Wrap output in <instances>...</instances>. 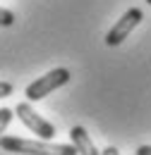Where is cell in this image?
Segmentation results:
<instances>
[{"label": "cell", "instance_id": "cell-1", "mask_svg": "<svg viewBox=\"0 0 151 155\" xmlns=\"http://www.w3.org/2000/svg\"><path fill=\"white\" fill-rule=\"evenodd\" d=\"M0 148L7 153L19 155H79L77 148L70 143H51V141H31L19 136H0Z\"/></svg>", "mask_w": 151, "mask_h": 155}, {"label": "cell", "instance_id": "cell-2", "mask_svg": "<svg viewBox=\"0 0 151 155\" xmlns=\"http://www.w3.org/2000/svg\"><path fill=\"white\" fill-rule=\"evenodd\" d=\"M67 81H70V69H65V67H58V69H51L48 74L38 77L36 81H31V84L26 86L24 96H26V100H29V103H38L41 98L51 96L55 88L65 86Z\"/></svg>", "mask_w": 151, "mask_h": 155}, {"label": "cell", "instance_id": "cell-3", "mask_svg": "<svg viewBox=\"0 0 151 155\" xmlns=\"http://www.w3.org/2000/svg\"><path fill=\"white\" fill-rule=\"evenodd\" d=\"M15 115L19 117V122H22L31 134H38V138H43V141L55 138V127H53L48 119H43V117L38 115L36 110L31 107V103H19L17 107H15Z\"/></svg>", "mask_w": 151, "mask_h": 155}, {"label": "cell", "instance_id": "cell-4", "mask_svg": "<svg viewBox=\"0 0 151 155\" xmlns=\"http://www.w3.org/2000/svg\"><path fill=\"white\" fill-rule=\"evenodd\" d=\"M144 19V15H142V10L139 7H132V10H127L120 19L115 21V26L106 34V43L111 45V48H115V45H120L122 41L127 38L130 34L134 31V26L139 24V21Z\"/></svg>", "mask_w": 151, "mask_h": 155}, {"label": "cell", "instance_id": "cell-5", "mask_svg": "<svg viewBox=\"0 0 151 155\" xmlns=\"http://www.w3.org/2000/svg\"><path fill=\"white\" fill-rule=\"evenodd\" d=\"M70 138H72V146L77 148L79 155H101L96 150L94 141H91V136L86 134L84 127H72V129H70Z\"/></svg>", "mask_w": 151, "mask_h": 155}, {"label": "cell", "instance_id": "cell-6", "mask_svg": "<svg viewBox=\"0 0 151 155\" xmlns=\"http://www.w3.org/2000/svg\"><path fill=\"white\" fill-rule=\"evenodd\" d=\"M12 115H15V110H7V107H0V136H2V131L7 129V124L12 122Z\"/></svg>", "mask_w": 151, "mask_h": 155}, {"label": "cell", "instance_id": "cell-7", "mask_svg": "<svg viewBox=\"0 0 151 155\" xmlns=\"http://www.w3.org/2000/svg\"><path fill=\"white\" fill-rule=\"evenodd\" d=\"M15 24V15L5 7H0V26H12Z\"/></svg>", "mask_w": 151, "mask_h": 155}, {"label": "cell", "instance_id": "cell-8", "mask_svg": "<svg viewBox=\"0 0 151 155\" xmlns=\"http://www.w3.org/2000/svg\"><path fill=\"white\" fill-rule=\"evenodd\" d=\"M12 93V84L10 81H0V98H7Z\"/></svg>", "mask_w": 151, "mask_h": 155}, {"label": "cell", "instance_id": "cell-9", "mask_svg": "<svg viewBox=\"0 0 151 155\" xmlns=\"http://www.w3.org/2000/svg\"><path fill=\"white\" fill-rule=\"evenodd\" d=\"M101 155H120V150H118L115 146H108L106 150H101Z\"/></svg>", "mask_w": 151, "mask_h": 155}, {"label": "cell", "instance_id": "cell-10", "mask_svg": "<svg viewBox=\"0 0 151 155\" xmlns=\"http://www.w3.org/2000/svg\"><path fill=\"white\" fill-rule=\"evenodd\" d=\"M137 155H151V146H139V148H137Z\"/></svg>", "mask_w": 151, "mask_h": 155}, {"label": "cell", "instance_id": "cell-11", "mask_svg": "<svg viewBox=\"0 0 151 155\" xmlns=\"http://www.w3.org/2000/svg\"><path fill=\"white\" fill-rule=\"evenodd\" d=\"M146 2H149V5H151V0H146Z\"/></svg>", "mask_w": 151, "mask_h": 155}]
</instances>
